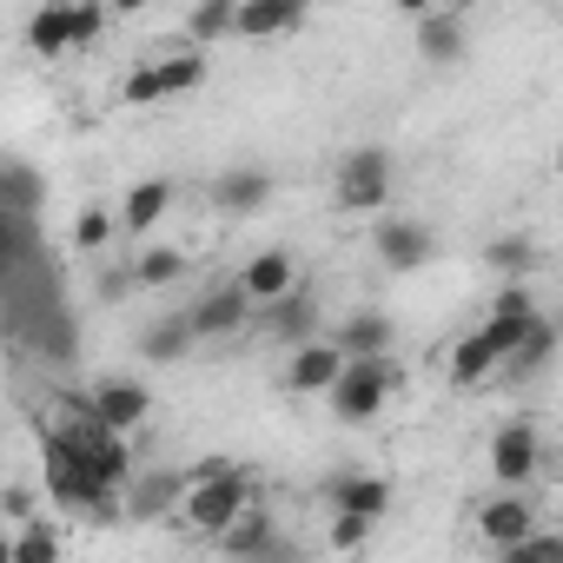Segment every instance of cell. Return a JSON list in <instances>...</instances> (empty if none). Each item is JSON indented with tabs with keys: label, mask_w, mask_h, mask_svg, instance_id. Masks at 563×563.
<instances>
[{
	"label": "cell",
	"mask_w": 563,
	"mask_h": 563,
	"mask_svg": "<svg viewBox=\"0 0 563 563\" xmlns=\"http://www.w3.org/2000/svg\"><path fill=\"white\" fill-rule=\"evenodd\" d=\"M179 484H186V490H179V523H186L192 537H212V543H219V537L245 517V504H252V477H245V464H225V457L186 471Z\"/></svg>",
	"instance_id": "cell-1"
},
{
	"label": "cell",
	"mask_w": 563,
	"mask_h": 563,
	"mask_svg": "<svg viewBox=\"0 0 563 563\" xmlns=\"http://www.w3.org/2000/svg\"><path fill=\"white\" fill-rule=\"evenodd\" d=\"M398 385H405L398 358H365V365H345V372H339V385L325 391V405H332L339 424H372Z\"/></svg>",
	"instance_id": "cell-2"
},
{
	"label": "cell",
	"mask_w": 563,
	"mask_h": 563,
	"mask_svg": "<svg viewBox=\"0 0 563 563\" xmlns=\"http://www.w3.org/2000/svg\"><path fill=\"white\" fill-rule=\"evenodd\" d=\"M47 497L60 504V510H74V517H113V490L93 477V464L74 451V444H60V438H47Z\"/></svg>",
	"instance_id": "cell-3"
},
{
	"label": "cell",
	"mask_w": 563,
	"mask_h": 563,
	"mask_svg": "<svg viewBox=\"0 0 563 563\" xmlns=\"http://www.w3.org/2000/svg\"><path fill=\"white\" fill-rule=\"evenodd\" d=\"M232 286H239V299H245L252 312H265V306L292 299V292L306 286V265H299V252H286V245H265V252L245 258V272L232 278Z\"/></svg>",
	"instance_id": "cell-4"
},
{
	"label": "cell",
	"mask_w": 563,
	"mask_h": 563,
	"mask_svg": "<svg viewBox=\"0 0 563 563\" xmlns=\"http://www.w3.org/2000/svg\"><path fill=\"white\" fill-rule=\"evenodd\" d=\"M391 199V153L385 146H358L339 159V206L345 212H378Z\"/></svg>",
	"instance_id": "cell-5"
},
{
	"label": "cell",
	"mask_w": 563,
	"mask_h": 563,
	"mask_svg": "<svg viewBox=\"0 0 563 563\" xmlns=\"http://www.w3.org/2000/svg\"><path fill=\"white\" fill-rule=\"evenodd\" d=\"M87 411H93L113 438H133V431L153 418V391H146L140 378H100V385L87 391Z\"/></svg>",
	"instance_id": "cell-6"
},
{
	"label": "cell",
	"mask_w": 563,
	"mask_h": 563,
	"mask_svg": "<svg viewBox=\"0 0 563 563\" xmlns=\"http://www.w3.org/2000/svg\"><path fill=\"white\" fill-rule=\"evenodd\" d=\"M537 464H543V438H537V424H530V418H510V424L490 438V477H497L504 490H523V484L537 477Z\"/></svg>",
	"instance_id": "cell-7"
},
{
	"label": "cell",
	"mask_w": 563,
	"mask_h": 563,
	"mask_svg": "<svg viewBox=\"0 0 563 563\" xmlns=\"http://www.w3.org/2000/svg\"><path fill=\"white\" fill-rule=\"evenodd\" d=\"M537 319H543V306L530 299V286H504V292L490 299V319H484L477 332H484V345H490V352H497V365H504V358L523 345V332H530Z\"/></svg>",
	"instance_id": "cell-8"
},
{
	"label": "cell",
	"mask_w": 563,
	"mask_h": 563,
	"mask_svg": "<svg viewBox=\"0 0 563 563\" xmlns=\"http://www.w3.org/2000/svg\"><path fill=\"white\" fill-rule=\"evenodd\" d=\"M219 550H225L232 563H286V556H292V543L278 537V523H272L258 504H245V517L219 537Z\"/></svg>",
	"instance_id": "cell-9"
},
{
	"label": "cell",
	"mask_w": 563,
	"mask_h": 563,
	"mask_svg": "<svg viewBox=\"0 0 563 563\" xmlns=\"http://www.w3.org/2000/svg\"><path fill=\"white\" fill-rule=\"evenodd\" d=\"M530 530H543V523H537V504H530L523 490H497V497L477 510V537H484L490 550H510V543H523Z\"/></svg>",
	"instance_id": "cell-10"
},
{
	"label": "cell",
	"mask_w": 563,
	"mask_h": 563,
	"mask_svg": "<svg viewBox=\"0 0 563 563\" xmlns=\"http://www.w3.org/2000/svg\"><path fill=\"white\" fill-rule=\"evenodd\" d=\"M372 245H378V265H391V272H424L431 252H438L431 225H418V219H385L372 232Z\"/></svg>",
	"instance_id": "cell-11"
},
{
	"label": "cell",
	"mask_w": 563,
	"mask_h": 563,
	"mask_svg": "<svg viewBox=\"0 0 563 563\" xmlns=\"http://www.w3.org/2000/svg\"><path fill=\"white\" fill-rule=\"evenodd\" d=\"M292 27H306L299 0H232V41H278Z\"/></svg>",
	"instance_id": "cell-12"
},
{
	"label": "cell",
	"mask_w": 563,
	"mask_h": 563,
	"mask_svg": "<svg viewBox=\"0 0 563 563\" xmlns=\"http://www.w3.org/2000/svg\"><path fill=\"white\" fill-rule=\"evenodd\" d=\"M464 47H471V21H464L457 8H418V54H424L431 67L464 60Z\"/></svg>",
	"instance_id": "cell-13"
},
{
	"label": "cell",
	"mask_w": 563,
	"mask_h": 563,
	"mask_svg": "<svg viewBox=\"0 0 563 563\" xmlns=\"http://www.w3.org/2000/svg\"><path fill=\"white\" fill-rule=\"evenodd\" d=\"M179 319H186V332H192V345H199V339H232V332H245L252 306L239 299V286H219V292L192 299V312H179Z\"/></svg>",
	"instance_id": "cell-14"
},
{
	"label": "cell",
	"mask_w": 563,
	"mask_h": 563,
	"mask_svg": "<svg viewBox=\"0 0 563 563\" xmlns=\"http://www.w3.org/2000/svg\"><path fill=\"white\" fill-rule=\"evenodd\" d=\"M325 497H332V517H365V523H378V517L391 510V484L372 477V471H339V477L325 484Z\"/></svg>",
	"instance_id": "cell-15"
},
{
	"label": "cell",
	"mask_w": 563,
	"mask_h": 563,
	"mask_svg": "<svg viewBox=\"0 0 563 563\" xmlns=\"http://www.w3.org/2000/svg\"><path fill=\"white\" fill-rule=\"evenodd\" d=\"M265 199H272V179H265L258 166H232V173L212 179V212H219V219H252Z\"/></svg>",
	"instance_id": "cell-16"
},
{
	"label": "cell",
	"mask_w": 563,
	"mask_h": 563,
	"mask_svg": "<svg viewBox=\"0 0 563 563\" xmlns=\"http://www.w3.org/2000/svg\"><path fill=\"white\" fill-rule=\"evenodd\" d=\"M339 358L345 365H365V358H391V319L385 312H352L339 332H332Z\"/></svg>",
	"instance_id": "cell-17"
},
{
	"label": "cell",
	"mask_w": 563,
	"mask_h": 563,
	"mask_svg": "<svg viewBox=\"0 0 563 563\" xmlns=\"http://www.w3.org/2000/svg\"><path fill=\"white\" fill-rule=\"evenodd\" d=\"M339 372H345V358H339V345L332 339H312V345H292V365H286V385L292 391H332L339 385Z\"/></svg>",
	"instance_id": "cell-18"
},
{
	"label": "cell",
	"mask_w": 563,
	"mask_h": 563,
	"mask_svg": "<svg viewBox=\"0 0 563 563\" xmlns=\"http://www.w3.org/2000/svg\"><path fill=\"white\" fill-rule=\"evenodd\" d=\"M265 332H272V339H286V345H312V339H319V299L299 286L292 299L265 306Z\"/></svg>",
	"instance_id": "cell-19"
},
{
	"label": "cell",
	"mask_w": 563,
	"mask_h": 563,
	"mask_svg": "<svg viewBox=\"0 0 563 563\" xmlns=\"http://www.w3.org/2000/svg\"><path fill=\"white\" fill-rule=\"evenodd\" d=\"M166 206H173V179H140V186H133V192L120 199V212H113V225L140 239V232H153V225L166 219Z\"/></svg>",
	"instance_id": "cell-20"
},
{
	"label": "cell",
	"mask_w": 563,
	"mask_h": 563,
	"mask_svg": "<svg viewBox=\"0 0 563 563\" xmlns=\"http://www.w3.org/2000/svg\"><path fill=\"white\" fill-rule=\"evenodd\" d=\"M186 252L179 245H140V258L126 265V278H133V286L140 292H166V286H179V278H186Z\"/></svg>",
	"instance_id": "cell-21"
},
{
	"label": "cell",
	"mask_w": 563,
	"mask_h": 563,
	"mask_svg": "<svg viewBox=\"0 0 563 563\" xmlns=\"http://www.w3.org/2000/svg\"><path fill=\"white\" fill-rule=\"evenodd\" d=\"M490 378H497V352L484 345V332L457 339V345H451V385H457V391H477V385H490Z\"/></svg>",
	"instance_id": "cell-22"
},
{
	"label": "cell",
	"mask_w": 563,
	"mask_h": 563,
	"mask_svg": "<svg viewBox=\"0 0 563 563\" xmlns=\"http://www.w3.org/2000/svg\"><path fill=\"white\" fill-rule=\"evenodd\" d=\"M153 80H159V100H179L192 87H206V54L186 47V54H159L153 60Z\"/></svg>",
	"instance_id": "cell-23"
},
{
	"label": "cell",
	"mask_w": 563,
	"mask_h": 563,
	"mask_svg": "<svg viewBox=\"0 0 563 563\" xmlns=\"http://www.w3.org/2000/svg\"><path fill=\"white\" fill-rule=\"evenodd\" d=\"M186 352H192V332H186L179 312H166V319H153V325L140 332V358H146V365H173V358H186Z\"/></svg>",
	"instance_id": "cell-24"
},
{
	"label": "cell",
	"mask_w": 563,
	"mask_h": 563,
	"mask_svg": "<svg viewBox=\"0 0 563 563\" xmlns=\"http://www.w3.org/2000/svg\"><path fill=\"white\" fill-rule=\"evenodd\" d=\"M179 471H146V477H133L126 484V504H133V517H159V510H179Z\"/></svg>",
	"instance_id": "cell-25"
},
{
	"label": "cell",
	"mask_w": 563,
	"mask_h": 563,
	"mask_svg": "<svg viewBox=\"0 0 563 563\" xmlns=\"http://www.w3.org/2000/svg\"><path fill=\"white\" fill-rule=\"evenodd\" d=\"M550 352H556V325H550V319H537V325L523 332V345H517L497 372H504V378H537V372L550 365Z\"/></svg>",
	"instance_id": "cell-26"
},
{
	"label": "cell",
	"mask_w": 563,
	"mask_h": 563,
	"mask_svg": "<svg viewBox=\"0 0 563 563\" xmlns=\"http://www.w3.org/2000/svg\"><path fill=\"white\" fill-rule=\"evenodd\" d=\"M27 47L34 54H74V27H67V0H54V8H41L27 21Z\"/></svg>",
	"instance_id": "cell-27"
},
{
	"label": "cell",
	"mask_w": 563,
	"mask_h": 563,
	"mask_svg": "<svg viewBox=\"0 0 563 563\" xmlns=\"http://www.w3.org/2000/svg\"><path fill=\"white\" fill-rule=\"evenodd\" d=\"M484 265H490V272H504L510 286H523V272L537 265V245H530L523 232H504V239H490V245H484Z\"/></svg>",
	"instance_id": "cell-28"
},
{
	"label": "cell",
	"mask_w": 563,
	"mask_h": 563,
	"mask_svg": "<svg viewBox=\"0 0 563 563\" xmlns=\"http://www.w3.org/2000/svg\"><path fill=\"white\" fill-rule=\"evenodd\" d=\"M14 563H60V530L54 523H14Z\"/></svg>",
	"instance_id": "cell-29"
},
{
	"label": "cell",
	"mask_w": 563,
	"mask_h": 563,
	"mask_svg": "<svg viewBox=\"0 0 563 563\" xmlns=\"http://www.w3.org/2000/svg\"><path fill=\"white\" fill-rule=\"evenodd\" d=\"M225 34H232V0H206V8H192V14H186V41H192V47L225 41Z\"/></svg>",
	"instance_id": "cell-30"
},
{
	"label": "cell",
	"mask_w": 563,
	"mask_h": 563,
	"mask_svg": "<svg viewBox=\"0 0 563 563\" xmlns=\"http://www.w3.org/2000/svg\"><path fill=\"white\" fill-rule=\"evenodd\" d=\"M497 563H563V537L556 530H530L523 543L497 550Z\"/></svg>",
	"instance_id": "cell-31"
},
{
	"label": "cell",
	"mask_w": 563,
	"mask_h": 563,
	"mask_svg": "<svg viewBox=\"0 0 563 563\" xmlns=\"http://www.w3.org/2000/svg\"><path fill=\"white\" fill-rule=\"evenodd\" d=\"M113 232H120V225H113V212H100V206H87V212L74 219V245H80V252H107Z\"/></svg>",
	"instance_id": "cell-32"
},
{
	"label": "cell",
	"mask_w": 563,
	"mask_h": 563,
	"mask_svg": "<svg viewBox=\"0 0 563 563\" xmlns=\"http://www.w3.org/2000/svg\"><path fill=\"white\" fill-rule=\"evenodd\" d=\"M67 27H74V47H87V41L107 34V8H93V0L87 8H67Z\"/></svg>",
	"instance_id": "cell-33"
},
{
	"label": "cell",
	"mask_w": 563,
	"mask_h": 563,
	"mask_svg": "<svg viewBox=\"0 0 563 563\" xmlns=\"http://www.w3.org/2000/svg\"><path fill=\"white\" fill-rule=\"evenodd\" d=\"M126 107H159V80H153V60H140L133 74H126Z\"/></svg>",
	"instance_id": "cell-34"
},
{
	"label": "cell",
	"mask_w": 563,
	"mask_h": 563,
	"mask_svg": "<svg viewBox=\"0 0 563 563\" xmlns=\"http://www.w3.org/2000/svg\"><path fill=\"white\" fill-rule=\"evenodd\" d=\"M372 537V523L365 517H332V550H358Z\"/></svg>",
	"instance_id": "cell-35"
},
{
	"label": "cell",
	"mask_w": 563,
	"mask_h": 563,
	"mask_svg": "<svg viewBox=\"0 0 563 563\" xmlns=\"http://www.w3.org/2000/svg\"><path fill=\"white\" fill-rule=\"evenodd\" d=\"M0 504H8V517H14V523H34V490H8Z\"/></svg>",
	"instance_id": "cell-36"
},
{
	"label": "cell",
	"mask_w": 563,
	"mask_h": 563,
	"mask_svg": "<svg viewBox=\"0 0 563 563\" xmlns=\"http://www.w3.org/2000/svg\"><path fill=\"white\" fill-rule=\"evenodd\" d=\"M0 563H14V530H0Z\"/></svg>",
	"instance_id": "cell-37"
},
{
	"label": "cell",
	"mask_w": 563,
	"mask_h": 563,
	"mask_svg": "<svg viewBox=\"0 0 563 563\" xmlns=\"http://www.w3.org/2000/svg\"><path fill=\"white\" fill-rule=\"evenodd\" d=\"M286 563H306V556H286Z\"/></svg>",
	"instance_id": "cell-38"
}]
</instances>
